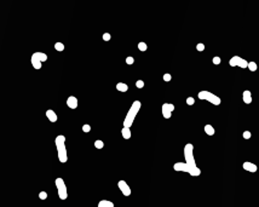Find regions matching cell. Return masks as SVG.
<instances>
[{"label": "cell", "mask_w": 259, "mask_h": 207, "mask_svg": "<svg viewBox=\"0 0 259 207\" xmlns=\"http://www.w3.org/2000/svg\"><path fill=\"white\" fill-rule=\"evenodd\" d=\"M140 107H142V103L139 100H134L132 103V106H131V108H130V110H128V113H127V115H126V118L124 120V127L130 128L132 126V124L134 121V118L137 116Z\"/></svg>", "instance_id": "1"}, {"label": "cell", "mask_w": 259, "mask_h": 207, "mask_svg": "<svg viewBox=\"0 0 259 207\" xmlns=\"http://www.w3.org/2000/svg\"><path fill=\"white\" fill-rule=\"evenodd\" d=\"M56 147H57V151H58V160L64 164L68 161V155H67V149H65V137L63 135H59L56 137L55 139Z\"/></svg>", "instance_id": "2"}, {"label": "cell", "mask_w": 259, "mask_h": 207, "mask_svg": "<svg viewBox=\"0 0 259 207\" xmlns=\"http://www.w3.org/2000/svg\"><path fill=\"white\" fill-rule=\"evenodd\" d=\"M175 171H181V172H188L191 176H200L201 174V170L200 168H191L187 162H177L173 165Z\"/></svg>", "instance_id": "3"}, {"label": "cell", "mask_w": 259, "mask_h": 207, "mask_svg": "<svg viewBox=\"0 0 259 207\" xmlns=\"http://www.w3.org/2000/svg\"><path fill=\"white\" fill-rule=\"evenodd\" d=\"M184 157H185V162L191 168H199L196 166V162H195V159H194V147H193V144L188 143L184 147Z\"/></svg>", "instance_id": "4"}, {"label": "cell", "mask_w": 259, "mask_h": 207, "mask_svg": "<svg viewBox=\"0 0 259 207\" xmlns=\"http://www.w3.org/2000/svg\"><path fill=\"white\" fill-rule=\"evenodd\" d=\"M197 97L200 98V99H206V100H208L210 103H212V104H214V106H219L220 104V98L218 97V96H216L214 93H212V92H210V91H200L199 92V94H197Z\"/></svg>", "instance_id": "5"}, {"label": "cell", "mask_w": 259, "mask_h": 207, "mask_svg": "<svg viewBox=\"0 0 259 207\" xmlns=\"http://www.w3.org/2000/svg\"><path fill=\"white\" fill-rule=\"evenodd\" d=\"M56 186H57V190H58V196L61 200H65L68 197V193H67V186L64 184V180L62 178H57L56 179Z\"/></svg>", "instance_id": "6"}, {"label": "cell", "mask_w": 259, "mask_h": 207, "mask_svg": "<svg viewBox=\"0 0 259 207\" xmlns=\"http://www.w3.org/2000/svg\"><path fill=\"white\" fill-rule=\"evenodd\" d=\"M229 64H230L231 67H240V68H242V69L248 68V62H247L246 59L238 57V56H234V57L229 61Z\"/></svg>", "instance_id": "7"}, {"label": "cell", "mask_w": 259, "mask_h": 207, "mask_svg": "<svg viewBox=\"0 0 259 207\" xmlns=\"http://www.w3.org/2000/svg\"><path fill=\"white\" fill-rule=\"evenodd\" d=\"M173 110H175V106L171 104V103H163L162 104L161 112H162V115L165 119H169L172 116V112Z\"/></svg>", "instance_id": "8"}, {"label": "cell", "mask_w": 259, "mask_h": 207, "mask_svg": "<svg viewBox=\"0 0 259 207\" xmlns=\"http://www.w3.org/2000/svg\"><path fill=\"white\" fill-rule=\"evenodd\" d=\"M118 186H119L120 191H121L125 196H130V195H131V188H130V185H128L125 180H119Z\"/></svg>", "instance_id": "9"}, {"label": "cell", "mask_w": 259, "mask_h": 207, "mask_svg": "<svg viewBox=\"0 0 259 207\" xmlns=\"http://www.w3.org/2000/svg\"><path fill=\"white\" fill-rule=\"evenodd\" d=\"M67 106H68L70 109H76V108H77V99H76V97H74V96L68 97V99H67Z\"/></svg>", "instance_id": "10"}, {"label": "cell", "mask_w": 259, "mask_h": 207, "mask_svg": "<svg viewBox=\"0 0 259 207\" xmlns=\"http://www.w3.org/2000/svg\"><path fill=\"white\" fill-rule=\"evenodd\" d=\"M243 168L248 172H257V170H258L257 165H254L253 162H249V161L243 162Z\"/></svg>", "instance_id": "11"}, {"label": "cell", "mask_w": 259, "mask_h": 207, "mask_svg": "<svg viewBox=\"0 0 259 207\" xmlns=\"http://www.w3.org/2000/svg\"><path fill=\"white\" fill-rule=\"evenodd\" d=\"M242 97H243V102L246 103V104H249V103H252V93H251V91H248V90L243 91Z\"/></svg>", "instance_id": "12"}, {"label": "cell", "mask_w": 259, "mask_h": 207, "mask_svg": "<svg viewBox=\"0 0 259 207\" xmlns=\"http://www.w3.org/2000/svg\"><path fill=\"white\" fill-rule=\"evenodd\" d=\"M32 57L39 59L40 62H46V61H47V55H46V53H42V52H35V53L32 55Z\"/></svg>", "instance_id": "13"}, {"label": "cell", "mask_w": 259, "mask_h": 207, "mask_svg": "<svg viewBox=\"0 0 259 207\" xmlns=\"http://www.w3.org/2000/svg\"><path fill=\"white\" fill-rule=\"evenodd\" d=\"M46 116H47V119H49L51 122H56V121H57V114H56L52 109H49V110L46 112Z\"/></svg>", "instance_id": "14"}, {"label": "cell", "mask_w": 259, "mask_h": 207, "mask_svg": "<svg viewBox=\"0 0 259 207\" xmlns=\"http://www.w3.org/2000/svg\"><path fill=\"white\" fill-rule=\"evenodd\" d=\"M121 135H122V137H124L125 139H130V138H131V130L127 128V127H122Z\"/></svg>", "instance_id": "15"}, {"label": "cell", "mask_w": 259, "mask_h": 207, "mask_svg": "<svg viewBox=\"0 0 259 207\" xmlns=\"http://www.w3.org/2000/svg\"><path fill=\"white\" fill-rule=\"evenodd\" d=\"M98 207H114V203L108 200H101L98 203Z\"/></svg>", "instance_id": "16"}, {"label": "cell", "mask_w": 259, "mask_h": 207, "mask_svg": "<svg viewBox=\"0 0 259 207\" xmlns=\"http://www.w3.org/2000/svg\"><path fill=\"white\" fill-rule=\"evenodd\" d=\"M116 90L120 92H126L128 90V86L125 82H119V84H116Z\"/></svg>", "instance_id": "17"}, {"label": "cell", "mask_w": 259, "mask_h": 207, "mask_svg": "<svg viewBox=\"0 0 259 207\" xmlns=\"http://www.w3.org/2000/svg\"><path fill=\"white\" fill-rule=\"evenodd\" d=\"M41 63H42V62H40L39 59H36V58L32 57V64H33V68H35V69H40V68H41Z\"/></svg>", "instance_id": "18"}, {"label": "cell", "mask_w": 259, "mask_h": 207, "mask_svg": "<svg viewBox=\"0 0 259 207\" xmlns=\"http://www.w3.org/2000/svg\"><path fill=\"white\" fill-rule=\"evenodd\" d=\"M205 132H206L208 136H213L216 131H214V128H213L212 125H206V126H205Z\"/></svg>", "instance_id": "19"}, {"label": "cell", "mask_w": 259, "mask_h": 207, "mask_svg": "<svg viewBox=\"0 0 259 207\" xmlns=\"http://www.w3.org/2000/svg\"><path fill=\"white\" fill-rule=\"evenodd\" d=\"M257 63L255 62H248V69L251 70V71H255L257 70Z\"/></svg>", "instance_id": "20"}, {"label": "cell", "mask_w": 259, "mask_h": 207, "mask_svg": "<svg viewBox=\"0 0 259 207\" xmlns=\"http://www.w3.org/2000/svg\"><path fill=\"white\" fill-rule=\"evenodd\" d=\"M55 49H56L57 51H63V50H64V45H63L62 43H56V44H55Z\"/></svg>", "instance_id": "21"}, {"label": "cell", "mask_w": 259, "mask_h": 207, "mask_svg": "<svg viewBox=\"0 0 259 207\" xmlns=\"http://www.w3.org/2000/svg\"><path fill=\"white\" fill-rule=\"evenodd\" d=\"M95 147H96L97 149H102V148L104 147V143H103L102 141H96V142H95Z\"/></svg>", "instance_id": "22"}, {"label": "cell", "mask_w": 259, "mask_h": 207, "mask_svg": "<svg viewBox=\"0 0 259 207\" xmlns=\"http://www.w3.org/2000/svg\"><path fill=\"white\" fill-rule=\"evenodd\" d=\"M138 49H139L140 51H145V50H147V44H145V43H139V44H138Z\"/></svg>", "instance_id": "23"}, {"label": "cell", "mask_w": 259, "mask_h": 207, "mask_svg": "<svg viewBox=\"0 0 259 207\" xmlns=\"http://www.w3.org/2000/svg\"><path fill=\"white\" fill-rule=\"evenodd\" d=\"M82 131H84V132H86V133L90 132V131H91V126H90V125H87V124H85V125L82 126Z\"/></svg>", "instance_id": "24"}, {"label": "cell", "mask_w": 259, "mask_h": 207, "mask_svg": "<svg viewBox=\"0 0 259 207\" xmlns=\"http://www.w3.org/2000/svg\"><path fill=\"white\" fill-rule=\"evenodd\" d=\"M194 103H195V99H194L193 97H188V98H187V104H188V106H193Z\"/></svg>", "instance_id": "25"}, {"label": "cell", "mask_w": 259, "mask_h": 207, "mask_svg": "<svg viewBox=\"0 0 259 207\" xmlns=\"http://www.w3.org/2000/svg\"><path fill=\"white\" fill-rule=\"evenodd\" d=\"M39 199H40V200L47 199V193H46V191H41V193L39 194Z\"/></svg>", "instance_id": "26"}, {"label": "cell", "mask_w": 259, "mask_h": 207, "mask_svg": "<svg viewBox=\"0 0 259 207\" xmlns=\"http://www.w3.org/2000/svg\"><path fill=\"white\" fill-rule=\"evenodd\" d=\"M110 39H112V35H110L109 33H104V34H103V40H104V41H109Z\"/></svg>", "instance_id": "27"}, {"label": "cell", "mask_w": 259, "mask_h": 207, "mask_svg": "<svg viewBox=\"0 0 259 207\" xmlns=\"http://www.w3.org/2000/svg\"><path fill=\"white\" fill-rule=\"evenodd\" d=\"M220 61H222V59H220V57H218V56L213 57V59H212L213 64H216V65H217V64H219V63H220Z\"/></svg>", "instance_id": "28"}, {"label": "cell", "mask_w": 259, "mask_h": 207, "mask_svg": "<svg viewBox=\"0 0 259 207\" xmlns=\"http://www.w3.org/2000/svg\"><path fill=\"white\" fill-rule=\"evenodd\" d=\"M136 86H137L138 88H143V87H144V81H143V80H138V81L136 82Z\"/></svg>", "instance_id": "29"}, {"label": "cell", "mask_w": 259, "mask_h": 207, "mask_svg": "<svg viewBox=\"0 0 259 207\" xmlns=\"http://www.w3.org/2000/svg\"><path fill=\"white\" fill-rule=\"evenodd\" d=\"M196 50L200 51V52L203 51V50H205V45H203V44H197V45H196Z\"/></svg>", "instance_id": "30"}, {"label": "cell", "mask_w": 259, "mask_h": 207, "mask_svg": "<svg viewBox=\"0 0 259 207\" xmlns=\"http://www.w3.org/2000/svg\"><path fill=\"white\" fill-rule=\"evenodd\" d=\"M251 136H252V135H251L249 131H245V132H243V138H245V139H249Z\"/></svg>", "instance_id": "31"}, {"label": "cell", "mask_w": 259, "mask_h": 207, "mask_svg": "<svg viewBox=\"0 0 259 207\" xmlns=\"http://www.w3.org/2000/svg\"><path fill=\"white\" fill-rule=\"evenodd\" d=\"M133 62H134L133 57H131V56H130V57H127V58H126V63H127V64H133Z\"/></svg>", "instance_id": "32"}, {"label": "cell", "mask_w": 259, "mask_h": 207, "mask_svg": "<svg viewBox=\"0 0 259 207\" xmlns=\"http://www.w3.org/2000/svg\"><path fill=\"white\" fill-rule=\"evenodd\" d=\"M171 79H172L171 74H165V75H163V80H165V81H169Z\"/></svg>", "instance_id": "33"}]
</instances>
